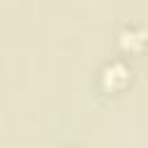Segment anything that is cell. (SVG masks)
I'll return each instance as SVG.
<instances>
[{
	"instance_id": "6da1fadb",
	"label": "cell",
	"mask_w": 148,
	"mask_h": 148,
	"mask_svg": "<svg viewBox=\"0 0 148 148\" xmlns=\"http://www.w3.org/2000/svg\"><path fill=\"white\" fill-rule=\"evenodd\" d=\"M132 65L125 56H113L109 60L102 62L99 72H97V86L109 92V95H116V92H123L130 83H132Z\"/></svg>"
},
{
	"instance_id": "3957f363",
	"label": "cell",
	"mask_w": 148,
	"mask_h": 148,
	"mask_svg": "<svg viewBox=\"0 0 148 148\" xmlns=\"http://www.w3.org/2000/svg\"><path fill=\"white\" fill-rule=\"evenodd\" d=\"M146 62H148V53H146Z\"/></svg>"
},
{
	"instance_id": "7a4b0ae2",
	"label": "cell",
	"mask_w": 148,
	"mask_h": 148,
	"mask_svg": "<svg viewBox=\"0 0 148 148\" xmlns=\"http://www.w3.org/2000/svg\"><path fill=\"white\" fill-rule=\"evenodd\" d=\"M116 46L123 56L148 53V23L143 21H125L116 30Z\"/></svg>"
},
{
	"instance_id": "277c9868",
	"label": "cell",
	"mask_w": 148,
	"mask_h": 148,
	"mask_svg": "<svg viewBox=\"0 0 148 148\" xmlns=\"http://www.w3.org/2000/svg\"><path fill=\"white\" fill-rule=\"evenodd\" d=\"M69 148H74V146H69Z\"/></svg>"
}]
</instances>
